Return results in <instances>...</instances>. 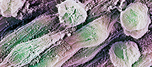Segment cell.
I'll return each instance as SVG.
<instances>
[{"label": "cell", "instance_id": "obj_1", "mask_svg": "<svg viewBox=\"0 0 152 67\" xmlns=\"http://www.w3.org/2000/svg\"><path fill=\"white\" fill-rule=\"evenodd\" d=\"M149 9L140 2L130 4L121 12L120 21L125 34L135 39L142 37L148 31L151 23Z\"/></svg>", "mask_w": 152, "mask_h": 67}, {"label": "cell", "instance_id": "obj_2", "mask_svg": "<svg viewBox=\"0 0 152 67\" xmlns=\"http://www.w3.org/2000/svg\"><path fill=\"white\" fill-rule=\"evenodd\" d=\"M110 55L115 67H131L138 61L141 54L137 43L132 41H120L112 45Z\"/></svg>", "mask_w": 152, "mask_h": 67}, {"label": "cell", "instance_id": "obj_3", "mask_svg": "<svg viewBox=\"0 0 152 67\" xmlns=\"http://www.w3.org/2000/svg\"><path fill=\"white\" fill-rule=\"evenodd\" d=\"M78 2L66 1L58 5L61 22L68 27L81 24L86 18L85 4Z\"/></svg>", "mask_w": 152, "mask_h": 67}]
</instances>
